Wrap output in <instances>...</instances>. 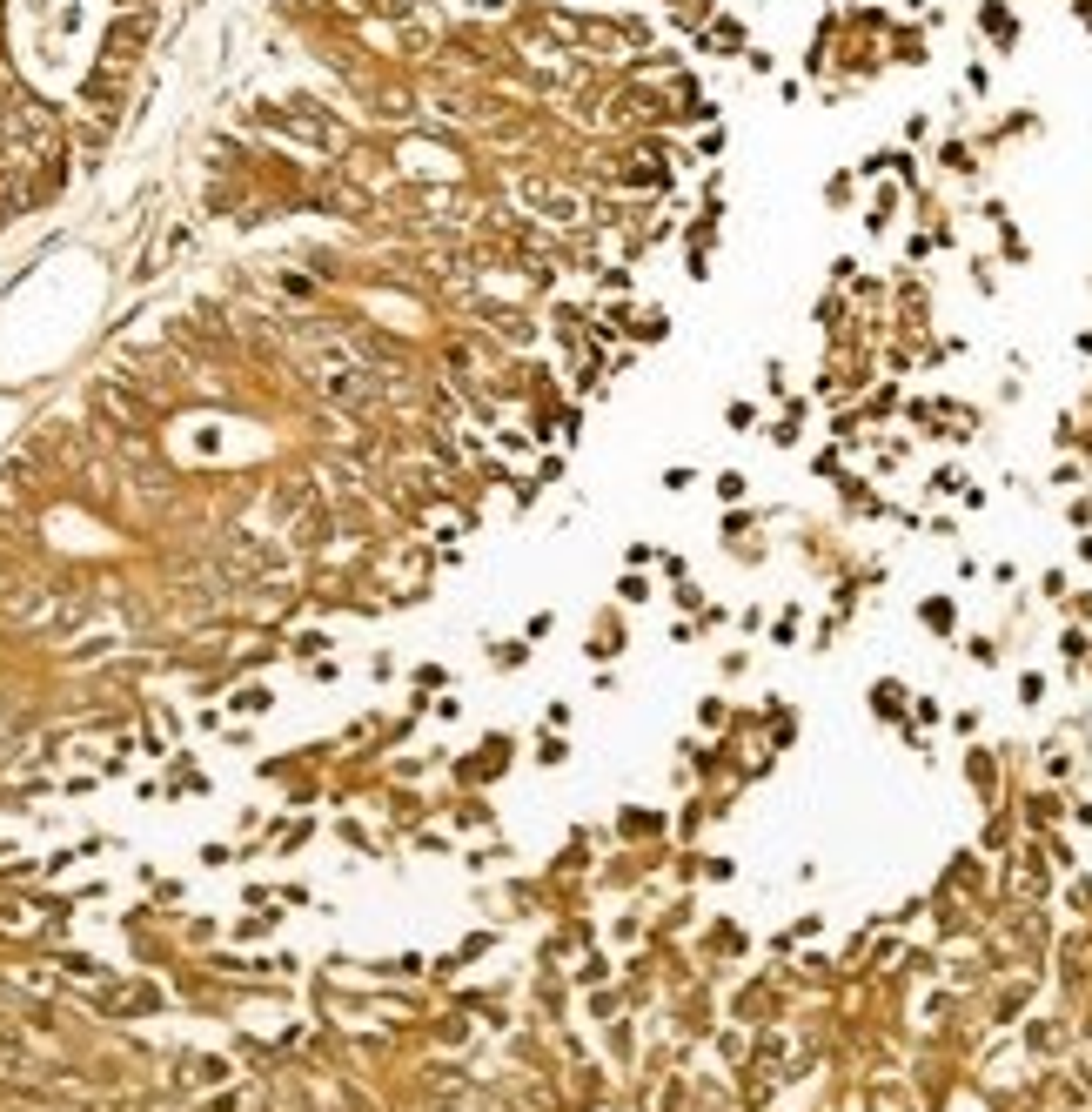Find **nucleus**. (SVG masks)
Returning a JSON list of instances; mask_svg holds the SVG:
<instances>
[{
	"instance_id": "obj_1",
	"label": "nucleus",
	"mask_w": 1092,
	"mask_h": 1112,
	"mask_svg": "<svg viewBox=\"0 0 1092 1112\" xmlns=\"http://www.w3.org/2000/svg\"><path fill=\"white\" fill-rule=\"evenodd\" d=\"M657 114H663V95L650 81H623L617 95L603 101V121H610V128H643V121H657Z\"/></svg>"
},
{
	"instance_id": "obj_2",
	"label": "nucleus",
	"mask_w": 1092,
	"mask_h": 1112,
	"mask_svg": "<svg viewBox=\"0 0 1092 1112\" xmlns=\"http://www.w3.org/2000/svg\"><path fill=\"white\" fill-rule=\"evenodd\" d=\"M523 202L536 208V215H550V222H577L584 215V202H577V188H557V181H523Z\"/></svg>"
},
{
	"instance_id": "obj_3",
	"label": "nucleus",
	"mask_w": 1092,
	"mask_h": 1112,
	"mask_svg": "<svg viewBox=\"0 0 1092 1112\" xmlns=\"http://www.w3.org/2000/svg\"><path fill=\"white\" fill-rule=\"evenodd\" d=\"M918 623L932 630V637H952V630H959V604H952V597H925V604H918Z\"/></svg>"
},
{
	"instance_id": "obj_4",
	"label": "nucleus",
	"mask_w": 1092,
	"mask_h": 1112,
	"mask_svg": "<svg viewBox=\"0 0 1092 1112\" xmlns=\"http://www.w3.org/2000/svg\"><path fill=\"white\" fill-rule=\"evenodd\" d=\"M704 47H711V54H737V47H744V27H737L731 14H711V27H704Z\"/></svg>"
},
{
	"instance_id": "obj_5",
	"label": "nucleus",
	"mask_w": 1092,
	"mask_h": 1112,
	"mask_svg": "<svg viewBox=\"0 0 1092 1112\" xmlns=\"http://www.w3.org/2000/svg\"><path fill=\"white\" fill-rule=\"evenodd\" d=\"M979 27H985V34L998 40V47H1012V40H1018V20H1012V7H1005V0H985Z\"/></svg>"
},
{
	"instance_id": "obj_6",
	"label": "nucleus",
	"mask_w": 1092,
	"mask_h": 1112,
	"mask_svg": "<svg viewBox=\"0 0 1092 1112\" xmlns=\"http://www.w3.org/2000/svg\"><path fill=\"white\" fill-rule=\"evenodd\" d=\"M838 490H845V509H851V516H878V509H885V503H878V490L858 483V476H838Z\"/></svg>"
},
{
	"instance_id": "obj_7",
	"label": "nucleus",
	"mask_w": 1092,
	"mask_h": 1112,
	"mask_svg": "<svg viewBox=\"0 0 1092 1112\" xmlns=\"http://www.w3.org/2000/svg\"><path fill=\"white\" fill-rule=\"evenodd\" d=\"M891 409H898V382H885V389H871V402H865V409H858V415H865V422H885Z\"/></svg>"
},
{
	"instance_id": "obj_8",
	"label": "nucleus",
	"mask_w": 1092,
	"mask_h": 1112,
	"mask_svg": "<svg viewBox=\"0 0 1092 1112\" xmlns=\"http://www.w3.org/2000/svg\"><path fill=\"white\" fill-rule=\"evenodd\" d=\"M871 711L898 717V711H904V691H898V683H878V691H871Z\"/></svg>"
},
{
	"instance_id": "obj_9",
	"label": "nucleus",
	"mask_w": 1092,
	"mask_h": 1112,
	"mask_svg": "<svg viewBox=\"0 0 1092 1112\" xmlns=\"http://www.w3.org/2000/svg\"><path fill=\"white\" fill-rule=\"evenodd\" d=\"M657 825H663L657 811H623V831H630V838H650Z\"/></svg>"
},
{
	"instance_id": "obj_10",
	"label": "nucleus",
	"mask_w": 1092,
	"mask_h": 1112,
	"mask_svg": "<svg viewBox=\"0 0 1092 1112\" xmlns=\"http://www.w3.org/2000/svg\"><path fill=\"white\" fill-rule=\"evenodd\" d=\"M617 597H623V604H643V597H650V584H643L637 570H630V577H623V584H617Z\"/></svg>"
},
{
	"instance_id": "obj_11",
	"label": "nucleus",
	"mask_w": 1092,
	"mask_h": 1112,
	"mask_svg": "<svg viewBox=\"0 0 1092 1112\" xmlns=\"http://www.w3.org/2000/svg\"><path fill=\"white\" fill-rule=\"evenodd\" d=\"M724 422H731V429H751V422H757V402H731V409H724Z\"/></svg>"
},
{
	"instance_id": "obj_12",
	"label": "nucleus",
	"mask_w": 1092,
	"mask_h": 1112,
	"mask_svg": "<svg viewBox=\"0 0 1092 1112\" xmlns=\"http://www.w3.org/2000/svg\"><path fill=\"white\" fill-rule=\"evenodd\" d=\"M717 496H724V503H737V496H744V476L724 470V476H717Z\"/></svg>"
},
{
	"instance_id": "obj_13",
	"label": "nucleus",
	"mask_w": 1092,
	"mask_h": 1112,
	"mask_svg": "<svg viewBox=\"0 0 1092 1112\" xmlns=\"http://www.w3.org/2000/svg\"><path fill=\"white\" fill-rule=\"evenodd\" d=\"M623 563L643 570V563H657V549H650V543H630V549H623Z\"/></svg>"
},
{
	"instance_id": "obj_14",
	"label": "nucleus",
	"mask_w": 1092,
	"mask_h": 1112,
	"mask_svg": "<svg viewBox=\"0 0 1092 1112\" xmlns=\"http://www.w3.org/2000/svg\"><path fill=\"white\" fill-rule=\"evenodd\" d=\"M1059 650H1066V663H1079V657H1086V637H1079V630H1066V637H1059Z\"/></svg>"
},
{
	"instance_id": "obj_15",
	"label": "nucleus",
	"mask_w": 1092,
	"mask_h": 1112,
	"mask_svg": "<svg viewBox=\"0 0 1092 1112\" xmlns=\"http://www.w3.org/2000/svg\"><path fill=\"white\" fill-rule=\"evenodd\" d=\"M1066 516H1073L1079 529H1092V496H1079V503H1066Z\"/></svg>"
},
{
	"instance_id": "obj_16",
	"label": "nucleus",
	"mask_w": 1092,
	"mask_h": 1112,
	"mask_svg": "<svg viewBox=\"0 0 1092 1112\" xmlns=\"http://www.w3.org/2000/svg\"><path fill=\"white\" fill-rule=\"evenodd\" d=\"M349 7H362V14H382V7H389V0H349Z\"/></svg>"
},
{
	"instance_id": "obj_17",
	"label": "nucleus",
	"mask_w": 1092,
	"mask_h": 1112,
	"mask_svg": "<svg viewBox=\"0 0 1092 1112\" xmlns=\"http://www.w3.org/2000/svg\"><path fill=\"white\" fill-rule=\"evenodd\" d=\"M1079 563H1092V536H1079Z\"/></svg>"
},
{
	"instance_id": "obj_18",
	"label": "nucleus",
	"mask_w": 1092,
	"mask_h": 1112,
	"mask_svg": "<svg viewBox=\"0 0 1092 1112\" xmlns=\"http://www.w3.org/2000/svg\"><path fill=\"white\" fill-rule=\"evenodd\" d=\"M1079 20H1086V27H1092V0H1079Z\"/></svg>"
}]
</instances>
